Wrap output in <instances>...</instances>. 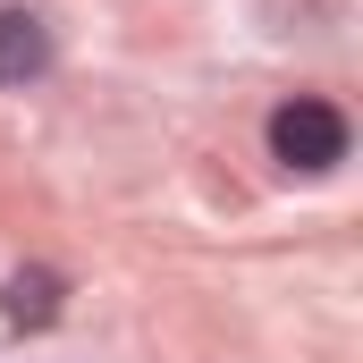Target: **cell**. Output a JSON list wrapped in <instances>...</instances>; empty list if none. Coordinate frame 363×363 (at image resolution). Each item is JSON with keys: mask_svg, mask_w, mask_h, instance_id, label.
Returning a JSON list of instances; mask_svg holds the SVG:
<instances>
[{"mask_svg": "<svg viewBox=\"0 0 363 363\" xmlns=\"http://www.w3.org/2000/svg\"><path fill=\"white\" fill-rule=\"evenodd\" d=\"M271 161L279 169H304V178L338 169V161H347V118H338L330 101H313V93L279 101L271 110Z\"/></svg>", "mask_w": 363, "mask_h": 363, "instance_id": "obj_1", "label": "cell"}, {"mask_svg": "<svg viewBox=\"0 0 363 363\" xmlns=\"http://www.w3.org/2000/svg\"><path fill=\"white\" fill-rule=\"evenodd\" d=\"M60 313V279L51 271H17L9 279V321H51Z\"/></svg>", "mask_w": 363, "mask_h": 363, "instance_id": "obj_3", "label": "cell"}, {"mask_svg": "<svg viewBox=\"0 0 363 363\" xmlns=\"http://www.w3.org/2000/svg\"><path fill=\"white\" fill-rule=\"evenodd\" d=\"M51 68V26L34 9H0V85H34Z\"/></svg>", "mask_w": 363, "mask_h": 363, "instance_id": "obj_2", "label": "cell"}]
</instances>
